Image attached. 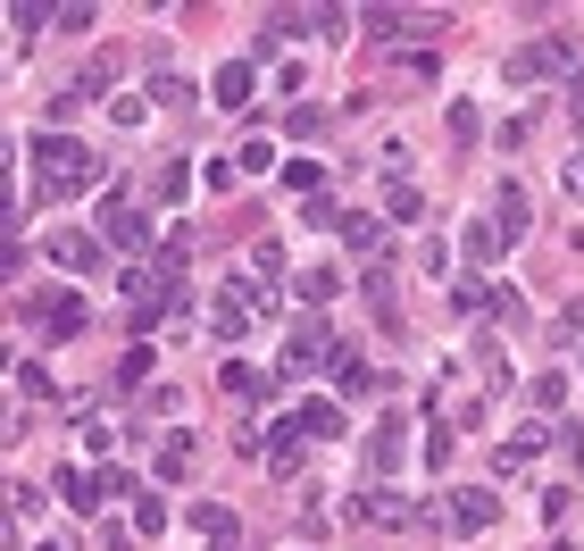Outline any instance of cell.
<instances>
[{
	"label": "cell",
	"mask_w": 584,
	"mask_h": 551,
	"mask_svg": "<svg viewBox=\"0 0 584 551\" xmlns=\"http://www.w3.org/2000/svg\"><path fill=\"white\" fill-rule=\"evenodd\" d=\"M401 459H410V418L384 410V426L368 435V476H401Z\"/></svg>",
	"instance_id": "cell-7"
},
{
	"label": "cell",
	"mask_w": 584,
	"mask_h": 551,
	"mask_svg": "<svg viewBox=\"0 0 584 551\" xmlns=\"http://www.w3.org/2000/svg\"><path fill=\"white\" fill-rule=\"evenodd\" d=\"M109 551H126V534H117V543H109Z\"/></svg>",
	"instance_id": "cell-30"
},
{
	"label": "cell",
	"mask_w": 584,
	"mask_h": 551,
	"mask_svg": "<svg viewBox=\"0 0 584 551\" xmlns=\"http://www.w3.org/2000/svg\"><path fill=\"white\" fill-rule=\"evenodd\" d=\"M335 384H342V393H368V384H376V368L359 360V351H335Z\"/></svg>",
	"instance_id": "cell-21"
},
{
	"label": "cell",
	"mask_w": 584,
	"mask_h": 551,
	"mask_svg": "<svg viewBox=\"0 0 584 551\" xmlns=\"http://www.w3.org/2000/svg\"><path fill=\"white\" fill-rule=\"evenodd\" d=\"M151 351H142V342H134V351H126V360H117V393H126V384H142V377H151Z\"/></svg>",
	"instance_id": "cell-22"
},
{
	"label": "cell",
	"mask_w": 584,
	"mask_h": 551,
	"mask_svg": "<svg viewBox=\"0 0 584 551\" xmlns=\"http://www.w3.org/2000/svg\"><path fill=\"white\" fill-rule=\"evenodd\" d=\"M527 401H534V410H560V401H567V377H534Z\"/></svg>",
	"instance_id": "cell-24"
},
{
	"label": "cell",
	"mask_w": 584,
	"mask_h": 551,
	"mask_svg": "<svg viewBox=\"0 0 584 551\" xmlns=\"http://www.w3.org/2000/svg\"><path fill=\"white\" fill-rule=\"evenodd\" d=\"M100 243L117 251V267H134L142 251H151V218L134 210V201H117V192H109V201H100Z\"/></svg>",
	"instance_id": "cell-3"
},
{
	"label": "cell",
	"mask_w": 584,
	"mask_h": 551,
	"mask_svg": "<svg viewBox=\"0 0 584 551\" xmlns=\"http://www.w3.org/2000/svg\"><path fill=\"white\" fill-rule=\"evenodd\" d=\"M192 527H201L209 543H234V510L226 501H192Z\"/></svg>",
	"instance_id": "cell-18"
},
{
	"label": "cell",
	"mask_w": 584,
	"mask_h": 551,
	"mask_svg": "<svg viewBox=\"0 0 584 551\" xmlns=\"http://www.w3.org/2000/svg\"><path fill=\"white\" fill-rule=\"evenodd\" d=\"M492 301H501L492 285H476V276H452V309H459V318H485Z\"/></svg>",
	"instance_id": "cell-17"
},
{
	"label": "cell",
	"mask_w": 584,
	"mask_h": 551,
	"mask_svg": "<svg viewBox=\"0 0 584 551\" xmlns=\"http://www.w3.org/2000/svg\"><path fill=\"white\" fill-rule=\"evenodd\" d=\"M543 76H576V42L567 34H534L509 51V84H543Z\"/></svg>",
	"instance_id": "cell-2"
},
{
	"label": "cell",
	"mask_w": 584,
	"mask_h": 551,
	"mask_svg": "<svg viewBox=\"0 0 584 551\" xmlns=\"http://www.w3.org/2000/svg\"><path fill=\"white\" fill-rule=\"evenodd\" d=\"M359 25L393 42V34H417V25H434V18H426V9H368V18H359Z\"/></svg>",
	"instance_id": "cell-14"
},
{
	"label": "cell",
	"mask_w": 584,
	"mask_h": 551,
	"mask_svg": "<svg viewBox=\"0 0 584 551\" xmlns=\"http://www.w3.org/2000/svg\"><path fill=\"white\" fill-rule=\"evenodd\" d=\"M234 168H251V176H259V168H276V142H267V134H251L243 151H234Z\"/></svg>",
	"instance_id": "cell-23"
},
{
	"label": "cell",
	"mask_w": 584,
	"mask_h": 551,
	"mask_svg": "<svg viewBox=\"0 0 584 551\" xmlns=\"http://www.w3.org/2000/svg\"><path fill=\"white\" fill-rule=\"evenodd\" d=\"M42 551H67V543H42Z\"/></svg>",
	"instance_id": "cell-31"
},
{
	"label": "cell",
	"mask_w": 584,
	"mask_h": 551,
	"mask_svg": "<svg viewBox=\"0 0 584 551\" xmlns=\"http://www.w3.org/2000/svg\"><path fill=\"white\" fill-rule=\"evenodd\" d=\"M359 518H376V527H426V510H417L401 485H376V494H359Z\"/></svg>",
	"instance_id": "cell-9"
},
{
	"label": "cell",
	"mask_w": 584,
	"mask_h": 551,
	"mask_svg": "<svg viewBox=\"0 0 584 551\" xmlns=\"http://www.w3.org/2000/svg\"><path fill=\"white\" fill-rule=\"evenodd\" d=\"M335 234H342V243L359 251V259H376V243H384V226H376V218H342Z\"/></svg>",
	"instance_id": "cell-19"
},
{
	"label": "cell",
	"mask_w": 584,
	"mask_h": 551,
	"mask_svg": "<svg viewBox=\"0 0 584 551\" xmlns=\"http://www.w3.org/2000/svg\"><path fill=\"white\" fill-rule=\"evenodd\" d=\"M217 384H226V393H234V401H251V393H259V401H267V393H276V384H284V377H259V368H251V360H226V368H217Z\"/></svg>",
	"instance_id": "cell-12"
},
{
	"label": "cell",
	"mask_w": 584,
	"mask_h": 551,
	"mask_svg": "<svg viewBox=\"0 0 584 551\" xmlns=\"http://www.w3.org/2000/svg\"><path fill=\"white\" fill-rule=\"evenodd\" d=\"M318 176H326L318 159H284V184H301V192H318Z\"/></svg>",
	"instance_id": "cell-27"
},
{
	"label": "cell",
	"mask_w": 584,
	"mask_h": 551,
	"mask_svg": "<svg viewBox=\"0 0 584 551\" xmlns=\"http://www.w3.org/2000/svg\"><path fill=\"white\" fill-rule=\"evenodd\" d=\"M384 210H393V218H401V226H410V218H417V210H426V192H417V184H393V201H384Z\"/></svg>",
	"instance_id": "cell-25"
},
{
	"label": "cell",
	"mask_w": 584,
	"mask_h": 551,
	"mask_svg": "<svg viewBox=\"0 0 584 551\" xmlns=\"http://www.w3.org/2000/svg\"><path fill=\"white\" fill-rule=\"evenodd\" d=\"M134 527H142V534H159V527H168V501H159V494H142V510H134Z\"/></svg>",
	"instance_id": "cell-28"
},
{
	"label": "cell",
	"mask_w": 584,
	"mask_h": 551,
	"mask_svg": "<svg viewBox=\"0 0 584 551\" xmlns=\"http://www.w3.org/2000/svg\"><path fill=\"white\" fill-rule=\"evenodd\" d=\"M209 93H217V109H251V93H259V59H226V67L209 76Z\"/></svg>",
	"instance_id": "cell-10"
},
{
	"label": "cell",
	"mask_w": 584,
	"mask_h": 551,
	"mask_svg": "<svg viewBox=\"0 0 584 551\" xmlns=\"http://www.w3.org/2000/svg\"><path fill=\"white\" fill-rule=\"evenodd\" d=\"M25 151H34V168H42V192H51V201H76V192H93V184H100V159L84 151L76 134H34Z\"/></svg>",
	"instance_id": "cell-1"
},
{
	"label": "cell",
	"mask_w": 584,
	"mask_h": 551,
	"mask_svg": "<svg viewBox=\"0 0 584 551\" xmlns=\"http://www.w3.org/2000/svg\"><path fill=\"white\" fill-rule=\"evenodd\" d=\"M109 117H117V126H142V117H151V100H142V93H117Z\"/></svg>",
	"instance_id": "cell-26"
},
{
	"label": "cell",
	"mask_w": 584,
	"mask_h": 551,
	"mask_svg": "<svg viewBox=\"0 0 584 551\" xmlns=\"http://www.w3.org/2000/svg\"><path fill=\"white\" fill-rule=\"evenodd\" d=\"M151 476H159V485H184V476H192V443H184V435H176V443H159Z\"/></svg>",
	"instance_id": "cell-16"
},
{
	"label": "cell",
	"mask_w": 584,
	"mask_h": 551,
	"mask_svg": "<svg viewBox=\"0 0 584 551\" xmlns=\"http://www.w3.org/2000/svg\"><path fill=\"white\" fill-rule=\"evenodd\" d=\"M326 351H335V326H326V309H309V318L293 326V342H284V368H276V377L284 384H293V377H318Z\"/></svg>",
	"instance_id": "cell-4"
},
{
	"label": "cell",
	"mask_w": 584,
	"mask_h": 551,
	"mask_svg": "<svg viewBox=\"0 0 584 551\" xmlns=\"http://www.w3.org/2000/svg\"><path fill=\"white\" fill-rule=\"evenodd\" d=\"M509 251V234H501V218H468L459 226V259H476V267H492Z\"/></svg>",
	"instance_id": "cell-11"
},
{
	"label": "cell",
	"mask_w": 584,
	"mask_h": 551,
	"mask_svg": "<svg viewBox=\"0 0 584 551\" xmlns=\"http://www.w3.org/2000/svg\"><path fill=\"white\" fill-rule=\"evenodd\" d=\"M301 435L309 443H335L342 435V410H335V401H301Z\"/></svg>",
	"instance_id": "cell-15"
},
{
	"label": "cell",
	"mask_w": 584,
	"mask_h": 551,
	"mask_svg": "<svg viewBox=\"0 0 584 551\" xmlns=\"http://www.w3.org/2000/svg\"><path fill=\"white\" fill-rule=\"evenodd\" d=\"M100 251H109V243H100V226H59V234H51V259L67 267V276L100 267Z\"/></svg>",
	"instance_id": "cell-8"
},
{
	"label": "cell",
	"mask_w": 584,
	"mask_h": 551,
	"mask_svg": "<svg viewBox=\"0 0 584 551\" xmlns=\"http://www.w3.org/2000/svg\"><path fill=\"white\" fill-rule=\"evenodd\" d=\"M576 368H584V360H576Z\"/></svg>",
	"instance_id": "cell-34"
},
{
	"label": "cell",
	"mask_w": 584,
	"mask_h": 551,
	"mask_svg": "<svg viewBox=\"0 0 584 551\" xmlns=\"http://www.w3.org/2000/svg\"><path fill=\"white\" fill-rule=\"evenodd\" d=\"M576 117H584V93H576Z\"/></svg>",
	"instance_id": "cell-33"
},
{
	"label": "cell",
	"mask_w": 584,
	"mask_h": 551,
	"mask_svg": "<svg viewBox=\"0 0 584 551\" xmlns=\"http://www.w3.org/2000/svg\"><path fill=\"white\" fill-rule=\"evenodd\" d=\"M492 218H501V234L518 243V234L534 226V201H527V184H501V201H492Z\"/></svg>",
	"instance_id": "cell-13"
},
{
	"label": "cell",
	"mask_w": 584,
	"mask_h": 551,
	"mask_svg": "<svg viewBox=\"0 0 584 551\" xmlns=\"http://www.w3.org/2000/svg\"><path fill=\"white\" fill-rule=\"evenodd\" d=\"M293 293H301L309 309H326V301H335V293H342V276H335V267H309V276H301V285H293Z\"/></svg>",
	"instance_id": "cell-20"
},
{
	"label": "cell",
	"mask_w": 584,
	"mask_h": 551,
	"mask_svg": "<svg viewBox=\"0 0 584 551\" xmlns=\"http://www.w3.org/2000/svg\"><path fill=\"white\" fill-rule=\"evenodd\" d=\"M18 318H34L51 342H67V335L84 326V301H76L67 285H51V293H25V301H18Z\"/></svg>",
	"instance_id": "cell-5"
},
{
	"label": "cell",
	"mask_w": 584,
	"mask_h": 551,
	"mask_svg": "<svg viewBox=\"0 0 584 551\" xmlns=\"http://www.w3.org/2000/svg\"><path fill=\"white\" fill-rule=\"evenodd\" d=\"M551 551H576V543H551Z\"/></svg>",
	"instance_id": "cell-32"
},
{
	"label": "cell",
	"mask_w": 584,
	"mask_h": 551,
	"mask_svg": "<svg viewBox=\"0 0 584 551\" xmlns=\"http://www.w3.org/2000/svg\"><path fill=\"white\" fill-rule=\"evenodd\" d=\"M151 192H159V201H176V192H184V159H168V168L151 176Z\"/></svg>",
	"instance_id": "cell-29"
},
{
	"label": "cell",
	"mask_w": 584,
	"mask_h": 551,
	"mask_svg": "<svg viewBox=\"0 0 584 551\" xmlns=\"http://www.w3.org/2000/svg\"><path fill=\"white\" fill-rule=\"evenodd\" d=\"M434 518H443L452 534H485L492 518H501V501H492L485 485H459V494H443V510H434Z\"/></svg>",
	"instance_id": "cell-6"
}]
</instances>
